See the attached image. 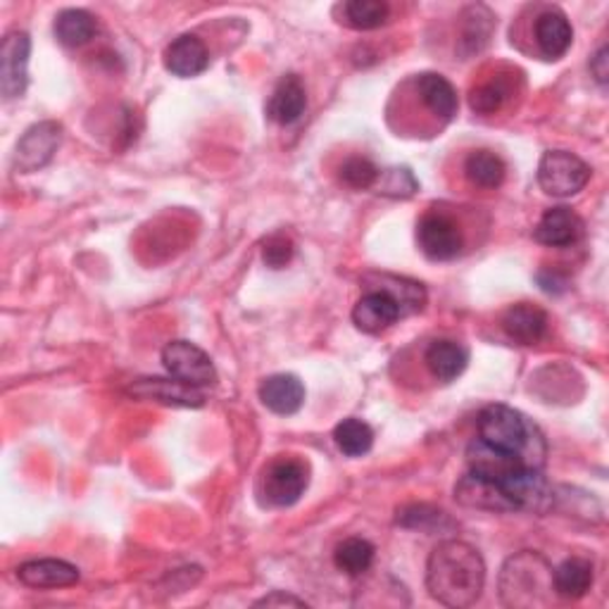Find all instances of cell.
<instances>
[{
	"label": "cell",
	"instance_id": "8",
	"mask_svg": "<svg viewBox=\"0 0 609 609\" xmlns=\"http://www.w3.org/2000/svg\"><path fill=\"white\" fill-rule=\"evenodd\" d=\"M62 144V124L60 122H39L34 127H29L24 136L20 138L18 148H14L12 165L20 175H31L39 171L53 160Z\"/></svg>",
	"mask_w": 609,
	"mask_h": 609
},
{
	"label": "cell",
	"instance_id": "38",
	"mask_svg": "<svg viewBox=\"0 0 609 609\" xmlns=\"http://www.w3.org/2000/svg\"><path fill=\"white\" fill-rule=\"evenodd\" d=\"M590 74L596 76V82L600 86L607 84V80H609V49H607V45H602V49L596 55H592V60H590Z\"/></svg>",
	"mask_w": 609,
	"mask_h": 609
},
{
	"label": "cell",
	"instance_id": "32",
	"mask_svg": "<svg viewBox=\"0 0 609 609\" xmlns=\"http://www.w3.org/2000/svg\"><path fill=\"white\" fill-rule=\"evenodd\" d=\"M396 522L405 528L427 531V534H431V531L441 528V526H452L448 514L439 507H431V505H405L398 510Z\"/></svg>",
	"mask_w": 609,
	"mask_h": 609
},
{
	"label": "cell",
	"instance_id": "9",
	"mask_svg": "<svg viewBox=\"0 0 609 609\" xmlns=\"http://www.w3.org/2000/svg\"><path fill=\"white\" fill-rule=\"evenodd\" d=\"M417 241L421 253L433 262L455 260L464 248L462 229L458 227L455 220H450L448 214H441V212H431L427 217H421V222L417 227Z\"/></svg>",
	"mask_w": 609,
	"mask_h": 609
},
{
	"label": "cell",
	"instance_id": "6",
	"mask_svg": "<svg viewBox=\"0 0 609 609\" xmlns=\"http://www.w3.org/2000/svg\"><path fill=\"white\" fill-rule=\"evenodd\" d=\"M500 486L514 505V512L548 514L555 510L557 491L536 466H519L505 481H500Z\"/></svg>",
	"mask_w": 609,
	"mask_h": 609
},
{
	"label": "cell",
	"instance_id": "22",
	"mask_svg": "<svg viewBox=\"0 0 609 609\" xmlns=\"http://www.w3.org/2000/svg\"><path fill=\"white\" fill-rule=\"evenodd\" d=\"M534 31H536L538 49L548 60H559L561 55H567V51L571 49L574 29H571L565 12L548 10V12L538 14Z\"/></svg>",
	"mask_w": 609,
	"mask_h": 609
},
{
	"label": "cell",
	"instance_id": "24",
	"mask_svg": "<svg viewBox=\"0 0 609 609\" xmlns=\"http://www.w3.org/2000/svg\"><path fill=\"white\" fill-rule=\"evenodd\" d=\"M417 93L421 103H424L429 111L441 117L452 119L458 113V91L452 86L445 76L435 72H424L417 76Z\"/></svg>",
	"mask_w": 609,
	"mask_h": 609
},
{
	"label": "cell",
	"instance_id": "26",
	"mask_svg": "<svg viewBox=\"0 0 609 609\" xmlns=\"http://www.w3.org/2000/svg\"><path fill=\"white\" fill-rule=\"evenodd\" d=\"M53 31L62 45H67V49H80V45H86L93 39V34H96V20H93L86 10H62L55 18Z\"/></svg>",
	"mask_w": 609,
	"mask_h": 609
},
{
	"label": "cell",
	"instance_id": "19",
	"mask_svg": "<svg viewBox=\"0 0 609 609\" xmlns=\"http://www.w3.org/2000/svg\"><path fill=\"white\" fill-rule=\"evenodd\" d=\"M500 324H503L505 334L512 340L522 343V346H534V343L548 334V315H545V309L528 303L507 307Z\"/></svg>",
	"mask_w": 609,
	"mask_h": 609
},
{
	"label": "cell",
	"instance_id": "34",
	"mask_svg": "<svg viewBox=\"0 0 609 609\" xmlns=\"http://www.w3.org/2000/svg\"><path fill=\"white\" fill-rule=\"evenodd\" d=\"M374 189H379V193L388 198H410L417 193L419 183L408 167H393L381 171Z\"/></svg>",
	"mask_w": 609,
	"mask_h": 609
},
{
	"label": "cell",
	"instance_id": "12",
	"mask_svg": "<svg viewBox=\"0 0 609 609\" xmlns=\"http://www.w3.org/2000/svg\"><path fill=\"white\" fill-rule=\"evenodd\" d=\"M455 500L460 505L470 510H483V512H514V505L505 495L503 486L497 481H491L486 476H479L470 472L462 476L455 486Z\"/></svg>",
	"mask_w": 609,
	"mask_h": 609
},
{
	"label": "cell",
	"instance_id": "16",
	"mask_svg": "<svg viewBox=\"0 0 609 609\" xmlns=\"http://www.w3.org/2000/svg\"><path fill=\"white\" fill-rule=\"evenodd\" d=\"M260 400L274 414H295L305 402V386L295 374H274L260 384Z\"/></svg>",
	"mask_w": 609,
	"mask_h": 609
},
{
	"label": "cell",
	"instance_id": "25",
	"mask_svg": "<svg viewBox=\"0 0 609 609\" xmlns=\"http://www.w3.org/2000/svg\"><path fill=\"white\" fill-rule=\"evenodd\" d=\"M592 586V565L584 557H569L553 569V588L559 598L581 600Z\"/></svg>",
	"mask_w": 609,
	"mask_h": 609
},
{
	"label": "cell",
	"instance_id": "31",
	"mask_svg": "<svg viewBox=\"0 0 609 609\" xmlns=\"http://www.w3.org/2000/svg\"><path fill=\"white\" fill-rule=\"evenodd\" d=\"M390 8L381 0H350V3L343 6V22L357 31H369L379 29L388 22Z\"/></svg>",
	"mask_w": 609,
	"mask_h": 609
},
{
	"label": "cell",
	"instance_id": "2",
	"mask_svg": "<svg viewBox=\"0 0 609 609\" xmlns=\"http://www.w3.org/2000/svg\"><path fill=\"white\" fill-rule=\"evenodd\" d=\"M479 439L505 450L528 466L543 470L548 460V443L534 419L507 405H489L479 414Z\"/></svg>",
	"mask_w": 609,
	"mask_h": 609
},
{
	"label": "cell",
	"instance_id": "36",
	"mask_svg": "<svg viewBox=\"0 0 609 609\" xmlns=\"http://www.w3.org/2000/svg\"><path fill=\"white\" fill-rule=\"evenodd\" d=\"M293 253H295L293 241L284 237V233H274V237H270L262 248V260L270 270H284L293 260Z\"/></svg>",
	"mask_w": 609,
	"mask_h": 609
},
{
	"label": "cell",
	"instance_id": "5",
	"mask_svg": "<svg viewBox=\"0 0 609 609\" xmlns=\"http://www.w3.org/2000/svg\"><path fill=\"white\" fill-rule=\"evenodd\" d=\"M309 483L307 464L293 458L274 460L260 479L262 503L270 507H291L305 495Z\"/></svg>",
	"mask_w": 609,
	"mask_h": 609
},
{
	"label": "cell",
	"instance_id": "7",
	"mask_svg": "<svg viewBox=\"0 0 609 609\" xmlns=\"http://www.w3.org/2000/svg\"><path fill=\"white\" fill-rule=\"evenodd\" d=\"M162 365L171 377L196 388H206L217 381V369L210 355L189 340L167 343L162 348Z\"/></svg>",
	"mask_w": 609,
	"mask_h": 609
},
{
	"label": "cell",
	"instance_id": "30",
	"mask_svg": "<svg viewBox=\"0 0 609 609\" xmlns=\"http://www.w3.org/2000/svg\"><path fill=\"white\" fill-rule=\"evenodd\" d=\"M374 545L365 538H346L343 540L336 553L334 561L340 571H346L348 576H363L369 571L371 561H374Z\"/></svg>",
	"mask_w": 609,
	"mask_h": 609
},
{
	"label": "cell",
	"instance_id": "23",
	"mask_svg": "<svg viewBox=\"0 0 609 609\" xmlns=\"http://www.w3.org/2000/svg\"><path fill=\"white\" fill-rule=\"evenodd\" d=\"M424 363L435 379L450 384L462 377V371L470 365V353L458 340H433L427 348Z\"/></svg>",
	"mask_w": 609,
	"mask_h": 609
},
{
	"label": "cell",
	"instance_id": "4",
	"mask_svg": "<svg viewBox=\"0 0 609 609\" xmlns=\"http://www.w3.org/2000/svg\"><path fill=\"white\" fill-rule=\"evenodd\" d=\"M590 167L569 150H548L538 162V186L555 198H571L586 189Z\"/></svg>",
	"mask_w": 609,
	"mask_h": 609
},
{
	"label": "cell",
	"instance_id": "1",
	"mask_svg": "<svg viewBox=\"0 0 609 609\" xmlns=\"http://www.w3.org/2000/svg\"><path fill=\"white\" fill-rule=\"evenodd\" d=\"M486 586V565L476 548L464 540H441L427 561V588L433 600L464 609L479 602Z\"/></svg>",
	"mask_w": 609,
	"mask_h": 609
},
{
	"label": "cell",
	"instance_id": "13",
	"mask_svg": "<svg viewBox=\"0 0 609 609\" xmlns=\"http://www.w3.org/2000/svg\"><path fill=\"white\" fill-rule=\"evenodd\" d=\"M400 317H402V312H400L398 303L381 291L365 293L363 298L357 301V305L353 307L355 326L371 336L390 329V326H393Z\"/></svg>",
	"mask_w": 609,
	"mask_h": 609
},
{
	"label": "cell",
	"instance_id": "21",
	"mask_svg": "<svg viewBox=\"0 0 609 609\" xmlns=\"http://www.w3.org/2000/svg\"><path fill=\"white\" fill-rule=\"evenodd\" d=\"M365 284L369 291H381L393 298L402 312V317L421 312L427 305V291L412 279L396 276V274H367Z\"/></svg>",
	"mask_w": 609,
	"mask_h": 609
},
{
	"label": "cell",
	"instance_id": "35",
	"mask_svg": "<svg viewBox=\"0 0 609 609\" xmlns=\"http://www.w3.org/2000/svg\"><path fill=\"white\" fill-rule=\"evenodd\" d=\"M507 96H510L507 86L500 80H493V82L481 84L479 88L472 91L470 105H472V111L479 115H493L500 111V107H503Z\"/></svg>",
	"mask_w": 609,
	"mask_h": 609
},
{
	"label": "cell",
	"instance_id": "33",
	"mask_svg": "<svg viewBox=\"0 0 609 609\" xmlns=\"http://www.w3.org/2000/svg\"><path fill=\"white\" fill-rule=\"evenodd\" d=\"M379 175L381 171L377 169V165L367 158H348L340 165V181L355 191L374 189L379 181Z\"/></svg>",
	"mask_w": 609,
	"mask_h": 609
},
{
	"label": "cell",
	"instance_id": "14",
	"mask_svg": "<svg viewBox=\"0 0 609 609\" xmlns=\"http://www.w3.org/2000/svg\"><path fill=\"white\" fill-rule=\"evenodd\" d=\"M18 579L29 588H70L80 584V569L65 559H29L18 567Z\"/></svg>",
	"mask_w": 609,
	"mask_h": 609
},
{
	"label": "cell",
	"instance_id": "11",
	"mask_svg": "<svg viewBox=\"0 0 609 609\" xmlns=\"http://www.w3.org/2000/svg\"><path fill=\"white\" fill-rule=\"evenodd\" d=\"M129 396L140 400H155L169 408H202L206 396L200 388L183 384L179 379H138L129 386Z\"/></svg>",
	"mask_w": 609,
	"mask_h": 609
},
{
	"label": "cell",
	"instance_id": "37",
	"mask_svg": "<svg viewBox=\"0 0 609 609\" xmlns=\"http://www.w3.org/2000/svg\"><path fill=\"white\" fill-rule=\"evenodd\" d=\"M284 605L286 607H307L305 600L288 596V592H284V590H274V592H270V596H264L255 602V607H284Z\"/></svg>",
	"mask_w": 609,
	"mask_h": 609
},
{
	"label": "cell",
	"instance_id": "28",
	"mask_svg": "<svg viewBox=\"0 0 609 609\" xmlns=\"http://www.w3.org/2000/svg\"><path fill=\"white\" fill-rule=\"evenodd\" d=\"M334 441L343 455L348 458H363L374 445V431L363 419H343L334 429Z\"/></svg>",
	"mask_w": 609,
	"mask_h": 609
},
{
	"label": "cell",
	"instance_id": "20",
	"mask_svg": "<svg viewBox=\"0 0 609 609\" xmlns=\"http://www.w3.org/2000/svg\"><path fill=\"white\" fill-rule=\"evenodd\" d=\"M466 464H470V472L497 483L505 481L514 470H519V466H528L522 460L510 455V452L497 450L481 439H474L470 448H466Z\"/></svg>",
	"mask_w": 609,
	"mask_h": 609
},
{
	"label": "cell",
	"instance_id": "3",
	"mask_svg": "<svg viewBox=\"0 0 609 609\" xmlns=\"http://www.w3.org/2000/svg\"><path fill=\"white\" fill-rule=\"evenodd\" d=\"M553 590V567L538 553L512 555L500 571V600L507 607H545Z\"/></svg>",
	"mask_w": 609,
	"mask_h": 609
},
{
	"label": "cell",
	"instance_id": "10",
	"mask_svg": "<svg viewBox=\"0 0 609 609\" xmlns=\"http://www.w3.org/2000/svg\"><path fill=\"white\" fill-rule=\"evenodd\" d=\"M31 39L27 31H10L0 43V91L6 101L22 98L29 86Z\"/></svg>",
	"mask_w": 609,
	"mask_h": 609
},
{
	"label": "cell",
	"instance_id": "15",
	"mask_svg": "<svg viewBox=\"0 0 609 609\" xmlns=\"http://www.w3.org/2000/svg\"><path fill=\"white\" fill-rule=\"evenodd\" d=\"M584 237L581 217L569 208H553L540 217L534 229V239L548 248H569Z\"/></svg>",
	"mask_w": 609,
	"mask_h": 609
},
{
	"label": "cell",
	"instance_id": "17",
	"mask_svg": "<svg viewBox=\"0 0 609 609\" xmlns=\"http://www.w3.org/2000/svg\"><path fill=\"white\" fill-rule=\"evenodd\" d=\"M305 107L307 93L303 82L295 74L281 76L267 101V117L281 124V127H288V124H295L305 115Z\"/></svg>",
	"mask_w": 609,
	"mask_h": 609
},
{
	"label": "cell",
	"instance_id": "27",
	"mask_svg": "<svg viewBox=\"0 0 609 609\" xmlns=\"http://www.w3.org/2000/svg\"><path fill=\"white\" fill-rule=\"evenodd\" d=\"M505 162L491 150H476L464 162V175L479 189H497L505 181Z\"/></svg>",
	"mask_w": 609,
	"mask_h": 609
},
{
	"label": "cell",
	"instance_id": "29",
	"mask_svg": "<svg viewBox=\"0 0 609 609\" xmlns=\"http://www.w3.org/2000/svg\"><path fill=\"white\" fill-rule=\"evenodd\" d=\"M464 27H462V39H460V45L464 55H472V53H479L483 45L489 43L491 39V31H493V14L489 12V8L483 6H472L466 8L464 14Z\"/></svg>",
	"mask_w": 609,
	"mask_h": 609
},
{
	"label": "cell",
	"instance_id": "39",
	"mask_svg": "<svg viewBox=\"0 0 609 609\" xmlns=\"http://www.w3.org/2000/svg\"><path fill=\"white\" fill-rule=\"evenodd\" d=\"M538 281H540L543 291H548V293H559V291H565V288H567V279L557 276L553 270L540 272V274H538Z\"/></svg>",
	"mask_w": 609,
	"mask_h": 609
},
{
	"label": "cell",
	"instance_id": "18",
	"mask_svg": "<svg viewBox=\"0 0 609 609\" xmlns=\"http://www.w3.org/2000/svg\"><path fill=\"white\" fill-rule=\"evenodd\" d=\"M208 65L210 53L206 49V43L193 34H183L167 45L165 67L175 76H181V80H191V76L202 74L208 70Z\"/></svg>",
	"mask_w": 609,
	"mask_h": 609
}]
</instances>
